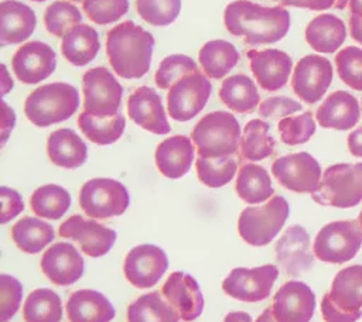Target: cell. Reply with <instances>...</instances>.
<instances>
[{
    "instance_id": "6da1fadb",
    "label": "cell",
    "mask_w": 362,
    "mask_h": 322,
    "mask_svg": "<svg viewBox=\"0 0 362 322\" xmlns=\"http://www.w3.org/2000/svg\"><path fill=\"white\" fill-rule=\"evenodd\" d=\"M226 30L249 45L274 44L290 28V13L283 6L264 7L249 0H236L223 11Z\"/></svg>"
},
{
    "instance_id": "7a4b0ae2",
    "label": "cell",
    "mask_w": 362,
    "mask_h": 322,
    "mask_svg": "<svg viewBox=\"0 0 362 322\" xmlns=\"http://www.w3.org/2000/svg\"><path fill=\"white\" fill-rule=\"evenodd\" d=\"M154 37L133 21H123L107 31L106 54L116 75L143 78L151 65Z\"/></svg>"
},
{
    "instance_id": "3957f363",
    "label": "cell",
    "mask_w": 362,
    "mask_h": 322,
    "mask_svg": "<svg viewBox=\"0 0 362 322\" xmlns=\"http://www.w3.org/2000/svg\"><path fill=\"white\" fill-rule=\"evenodd\" d=\"M191 138L199 157H230L240 147V126L238 119L229 112H211L195 124Z\"/></svg>"
},
{
    "instance_id": "277c9868",
    "label": "cell",
    "mask_w": 362,
    "mask_h": 322,
    "mask_svg": "<svg viewBox=\"0 0 362 322\" xmlns=\"http://www.w3.org/2000/svg\"><path fill=\"white\" fill-rule=\"evenodd\" d=\"M79 106V93L75 86L54 82L34 89L24 102L25 117L37 127L69 119Z\"/></svg>"
},
{
    "instance_id": "5b68a950",
    "label": "cell",
    "mask_w": 362,
    "mask_h": 322,
    "mask_svg": "<svg viewBox=\"0 0 362 322\" xmlns=\"http://www.w3.org/2000/svg\"><path fill=\"white\" fill-rule=\"evenodd\" d=\"M325 322H356L362 316V266H348L337 273L331 290L321 301Z\"/></svg>"
},
{
    "instance_id": "8992f818",
    "label": "cell",
    "mask_w": 362,
    "mask_h": 322,
    "mask_svg": "<svg viewBox=\"0 0 362 322\" xmlns=\"http://www.w3.org/2000/svg\"><path fill=\"white\" fill-rule=\"evenodd\" d=\"M311 196L322 206L342 209L356 206L362 201V162H339L328 167Z\"/></svg>"
},
{
    "instance_id": "52a82bcc",
    "label": "cell",
    "mask_w": 362,
    "mask_h": 322,
    "mask_svg": "<svg viewBox=\"0 0 362 322\" xmlns=\"http://www.w3.org/2000/svg\"><path fill=\"white\" fill-rule=\"evenodd\" d=\"M288 213V202L280 195L272 196L262 206H247L238 219L239 236L250 246H266L279 234Z\"/></svg>"
},
{
    "instance_id": "ba28073f",
    "label": "cell",
    "mask_w": 362,
    "mask_h": 322,
    "mask_svg": "<svg viewBox=\"0 0 362 322\" xmlns=\"http://www.w3.org/2000/svg\"><path fill=\"white\" fill-rule=\"evenodd\" d=\"M362 247V229L356 220H335L320 229L313 243L314 256L331 264L352 260Z\"/></svg>"
},
{
    "instance_id": "9c48e42d",
    "label": "cell",
    "mask_w": 362,
    "mask_h": 322,
    "mask_svg": "<svg viewBox=\"0 0 362 322\" xmlns=\"http://www.w3.org/2000/svg\"><path fill=\"white\" fill-rule=\"evenodd\" d=\"M130 203L126 186L112 178H93L79 191L82 210L93 219H107L124 213Z\"/></svg>"
},
{
    "instance_id": "30bf717a",
    "label": "cell",
    "mask_w": 362,
    "mask_h": 322,
    "mask_svg": "<svg viewBox=\"0 0 362 322\" xmlns=\"http://www.w3.org/2000/svg\"><path fill=\"white\" fill-rule=\"evenodd\" d=\"M83 110L98 116L110 117L119 113L123 88L105 66H96L82 76Z\"/></svg>"
},
{
    "instance_id": "8fae6325",
    "label": "cell",
    "mask_w": 362,
    "mask_h": 322,
    "mask_svg": "<svg viewBox=\"0 0 362 322\" xmlns=\"http://www.w3.org/2000/svg\"><path fill=\"white\" fill-rule=\"evenodd\" d=\"M212 85L199 71L191 72L178 79L167 93V107L171 119L188 121L195 117L206 105Z\"/></svg>"
},
{
    "instance_id": "7c38bea8",
    "label": "cell",
    "mask_w": 362,
    "mask_h": 322,
    "mask_svg": "<svg viewBox=\"0 0 362 322\" xmlns=\"http://www.w3.org/2000/svg\"><path fill=\"white\" fill-rule=\"evenodd\" d=\"M272 174L280 185L297 193H314L322 178L320 162L305 151L279 157L272 165Z\"/></svg>"
},
{
    "instance_id": "4fadbf2b",
    "label": "cell",
    "mask_w": 362,
    "mask_h": 322,
    "mask_svg": "<svg viewBox=\"0 0 362 322\" xmlns=\"http://www.w3.org/2000/svg\"><path fill=\"white\" fill-rule=\"evenodd\" d=\"M279 277L276 266L264 264L260 267L233 268L229 275L222 281V290L226 295L245 301L257 302L266 299L272 287Z\"/></svg>"
},
{
    "instance_id": "5bb4252c",
    "label": "cell",
    "mask_w": 362,
    "mask_h": 322,
    "mask_svg": "<svg viewBox=\"0 0 362 322\" xmlns=\"http://www.w3.org/2000/svg\"><path fill=\"white\" fill-rule=\"evenodd\" d=\"M168 268V258L158 246L144 243L133 247L124 257L123 273L136 288L154 287Z\"/></svg>"
},
{
    "instance_id": "9a60e30c",
    "label": "cell",
    "mask_w": 362,
    "mask_h": 322,
    "mask_svg": "<svg viewBox=\"0 0 362 322\" xmlns=\"http://www.w3.org/2000/svg\"><path fill=\"white\" fill-rule=\"evenodd\" d=\"M332 65L321 55H305L294 66L291 88L308 105L322 99L332 82Z\"/></svg>"
},
{
    "instance_id": "2e32d148",
    "label": "cell",
    "mask_w": 362,
    "mask_h": 322,
    "mask_svg": "<svg viewBox=\"0 0 362 322\" xmlns=\"http://www.w3.org/2000/svg\"><path fill=\"white\" fill-rule=\"evenodd\" d=\"M58 234L76 242L81 250L89 257H100L109 253L117 237L113 229L79 215L68 217L59 226Z\"/></svg>"
},
{
    "instance_id": "e0dca14e",
    "label": "cell",
    "mask_w": 362,
    "mask_h": 322,
    "mask_svg": "<svg viewBox=\"0 0 362 322\" xmlns=\"http://www.w3.org/2000/svg\"><path fill=\"white\" fill-rule=\"evenodd\" d=\"M57 66L55 51L42 41L23 44L11 58V68L18 80L34 85L48 78Z\"/></svg>"
},
{
    "instance_id": "ac0fdd59",
    "label": "cell",
    "mask_w": 362,
    "mask_h": 322,
    "mask_svg": "<svg viewBox=\"0 0 362 322\" xmlns=\"http://www.w3.org/2000/svg\"><path fill=\"white\" fill-rule=\"evenodd\" d=\"M315 309V294L301 281L284 282L273 297L272 311L277 322H308Z\"/></svg>"
},
{
    "instance_id": "d6986e66",
    "label": "cell",
    "mask_w": 362,
    "mask_h": 322,
    "mask_svg": "<svg viewBox=\"0 0 362 322\" xmlns=\"http://www.w3.org/2000/svg\"><path fill=\"white\" fill-rule=\"evenodd\" d=\"M40 267L51 282L65 287L76 282L82 277L85 263L74 244L58 242L45 250Z\"/></svg>"
},
{
    "instance_id": "ffe728a7",
    "label": "cell",
    "mask_w": 362,
    "mask_h": 322,
    "mask_svg": "<svg viewBox=\"0 0 362 322\" xmlns=\"http://www.w3.org/2000/svg\"><path fill=\"white\" fill-rule=\"evenodd\" d=\"M161 294L184 322L197 319L204 309V297L197 280L182 271L170 274L161 287Z\"/></svg>"
},
{
    "instance_id": "44dd1931",
    "label": "cell",
    "mask_w": 362,
    "mask_h": 322,
    "mask_svg": "<svg viewBox=\"0 0 362 322\" xmlns=\"http://www.w3.org/2000/svg\"><path fill=\"white\" fill-rule=\"evenodd\" d=\"M247 59L250 61V69L262 89L274 92L281 89L291 73L293 61L280 49H249Z\"/></svg>"
},
{
    "instance_id": "7402d4cb",
    "label": "cell",
    "mask_w": 362,
    "mask_h": 322,
    "mask_svg": "<svg viewBox=\"0 0 362 322\" xmlns=\"http://www.w3.org/2000/svg\"><path fill=\"white\" fill-rule=\"evenodd\" d=\"M127 114L141 129L154 134L171 130L160 95L148 86H140L127 99Z\"/></svg>"
},
{
    "instance_id": "603a6c76",
    "label": "cell",
    "mask_w": 362,
    "mask_h": 322,
    "mask_svg": "<svg viewBox=\"0 0 362 322\" xmlns=\"http://www.w3.org/2000/svg\"><path fill=\"white\" fill-rule=\"evenodd\" d=\"M313 254L310 236L300 225L287 227L276 244L277 263L290 275H298L311 270L314 266Z\"/></svg>"
},
{
    "instance_id": "cb8c5ba5",
    "label": "cell",
    "mask_w": 362,
    "mask_h": 322,
    "mask_svg": "<svg viewBox=\"0 0 362 322\" xmlns=\"http://www.w3.org/2000/svg\"><path fill=\"white\" fill-rule=\"evenodd\" d=\"M317 121L324 129L349 130L361 119V107L354 95L345 90H337L318 106L315 112Z\"/></svg>"
},
{
    "instance_id": "d4e9b609",
    "label": "cell",
    "mask_w": 362,
    "mask_h": 322,
    "mask_svg": "<svg viewBox=\"0 0 362 322\" xmlns=\"http://www.w3.org/2000/svg\"><path fill=\"white\" fill-rule=\"evenodd\" d=\"M194 155L195 147L188 137L171 136L157 145L154 160L158 171L164 177L177 179L191 169Z\"/></svg>"
},
{
    "instance_id": "484cf974",
    "label": "cell",
    "mask_w": 362,
    "mask_h": 322,
    "mask_svg": "<svg viewBox=\"0 0 362 322\" xmlns=\"http://www.w3.org/2000/svg\"><path fill=\"white\" fill-rule=\"evenodd\" d=\"M0 17V44L3 47L25 41L37 27L34 10L17 0L1 1Z\"/></svg>"
},
{
    "instance_id": "4316f807",
    "label": "cell",
    "mask_w": 362,
    "mask_h": 322,
    "mask_svg": "<svg viewBox=\"0 0 362 322\" xmlns=\"http://www.w3.org/2000/svg\"><path fill=\"white\" fill-rule=\"evenodd\" d=\"M69 322H110L116 311L110 301L95 290H78L66 301Z\"/></svg>"
},
{
    "instance_id": "83f0119b",
    "label": "cell",
    "mask_w": 362,
    "mask_h": 322,
    "mask_svg": "<svg viewBox=\"0 0 362 322\" xmlns=\"http://www.w3.org/2000/svg\"><path fill=\"white\" fill-rule=\"evenodd\" d=\"M47 153L57 167L74 169L86 161L88 147L72 129H58L48 137Z\"/></svg>"
},
{
    "instance_id": "f1b7e54d",
    "label": "cell",
    "mask_w": 362,
    "mask_h": 322,
    "mask_svg": "<svg viewBox=\"0 0 362 322\" xmlns=\"http://www.w3.org/2000/svg\"><path fill=\"white\" fill-rule=\"evenodd\" d=\"M346 38V28L341 18L334 14L314 17L305 28V41L321 54L335 52Z\"/></svg>"
},
{
    "instance_id": "f546056e",
    "label": "cell",
    "mask_w": 362,
    "mask_h": 322,
    "mask_svg": "<svg viewBox=\"0 0 362 322\" xmlns=\"http://www.w3.org/2000/svg\"><path fill=\"white\" fill-rule=\"evenodd\" d=\"M99 48L98 31L88 24L81 23L62 37L61 52L64 58L75 66L90 64L98 55Z\"/></svg>"
},
{
    "instance_id": "4dcf8cb0",
    "label": "cell",
    "mask_w": 362,
    "mask_h": 322,
    "mask_svg": "<svg viewBox=\"0 0 362 322\" xmlns=\"http://www.w3.org/2000/svg\"><path fill=\"white\" fill-rule=\"evenodd\" d=\"M235 189L238 196L246 203L266 202L274 193L269 172L252 162L243 164L239 168Z\"/></svg>"
},
{
    "instance_id": "1f68e13d",
    "label": "cell",
    "mask_w": 362,
    "mask_h": 322,
    "mask_svg": "<svg viewBox=\"0 0 362 322\" xmlns=\"http://www.w3.org/2000/svg\"><path fill=\"white\" fill-rule=\"evenodd\" d=\"M219 97L226 107L238 113H252L260 100L255 82L243 73L228 76L221 85Z\"/></svg>"
},
{
    "instance_id": "d6a6232c",
    "label": "cell",
    "mask_w": 362,
    "mask_h": 322,
    "mask_svg": "<svg viewBox=\"0 0 362 322\" xmlns=\"http://www.w3.org/2000/svg\"><path fill=\"white\" fill-rule=\"evenodd\" d=\"M198 59L206 76L221 79L225 78L238 64L239 52L229 41L212 40L202 45Z\"/></svg>"
},
{
    "instance_id": "836d02e7",
    "label": "cell",
    "mask_w": 362,
    "mask_h": 322,
    "mask_svg": "<svg viewBox=\"0 0 362 322\" xmlns=\"http://www.w3.org/2000/svg\"><path fill=\"white\" fill-rule=\"evenodd\" d=\"M180 319L161 291L140 295L127 306V322H178Z\"/></svg>"
},
{
    "instance_id": "e575fe53",
    "label": "cell",
    "mask_w": 362,
    "mask_h": 322,
    "mask_svg": "<svg viewBox=\"0 0 362 322\" xmlns=\"http://www.w3.org/2000/svg\"><path fill=\"white\" fill-rule=\"evenodd\" d=\"M11 239L21 251L35 254L54 240V227L38 217L25 216L11 227Z\"/></svg>"
},
{
    "instance_id": "d590c367",
    "label": "cell",
    "mask_w": 362,
    "mask_h": 322,
    "mask_svg": "<svg viewBox=\"0 0 362 322\" xmlns=\"http://www.w3.org/2000/svg\"><path fill=\"white\" fill-rule=\"evenodd\" d=\"M78 126L88 140L99 145H107L117 141L126 127V119L122 113L110 117H98L82 112L78 117Z\"/></svg>"
},
{
    "instance_id": "8d00e7d4",
    "label": "cell",
    "mask_w": 362,
    "mask_h": 322,
    "mask_svg": "<svg viewBox=\"0 0 362 322\" xmlns=\"http://www.w3.org/2000/svg\"><path fill=\"white\" fill-rule=\"evenodd\" d=\"M269 123L253 119L246 123L240 138V158L247 161H260L274 153L276 141L269 134Z\"/></svg>"
},
{
    "instance_id": "74e56055",
    "label": "cell",
    "mask_w": 362,
    "mask_h": 322,
    "mask_svg": "<svg viewBox=\"0 0 362 322\" xmlns=\"http://www.w3.org/2000/svg\"><path fill=\"white\" fill-rule=\"evenodd\" d=\"M25 322H61L62 302L57 292L48 288H37L28 294L23 305Z\"/></svg>"
},
{
    "instance_id": "f35d334b",
    "label": "cell",
    "mask_w": 362,
    "mask_h": 322,
    "mask_svg": "<svg viewBox=\"0 0 362 322\" xmlns=\"http://www.w3.org/2000/svg\"><path fill=\"white\" fill-rule=\"evenodd\" d=\"M30 206L37 216L55 220L62 217L69 209L71 195L57 184H47L33 192Z\"/></svg>"
},
{
    "instance_id": "ab89813d",
    "label": "cell",
    "mask_w": 362,
    "mask_h": 322,
    "mask_svg": "<svg viewBox=\"0 0 362 322\" xmlns=\"http://www.w3.org/2000/svg\"><path fill=\"white\" fill-rule=\"evenodd\" d=\"M239 158L235 155L223 158H197L195 168L198 179L209 188H221L230 182L238 171Z\"/></svg>"
},
{
    "instance_id": "60d3db41",
    "label": "cell",
    "mask_w": 362,
    "mask_h": 322,
    "mask_svg": "<svg viewBox=\"0 0 362 322\" xmlns=\"http://www.w3.org/2000/svg\"><path fill=\"white\" fill-rule=\"evenodd\" d=\"M82 14L76 6L65 0L49 4L44 13V24L49 34L64 37L71 28L81 24Z\"/></svg>"
},
{
    "instance_id": "b9f144b4",
    "label": "cell",
    "mask_w": 362,
    "mask_h": 322,
    "mask_svg": "<svg viewBox=\"0 0 362 322\" xmlns=\"http://www.w3.org/2000/svg\"><path fill=\"white\" fill-rule=\"evenodd\" d=\"M139 16L151 25L164 27L175 21L181 11V0H136Z\"/></svg>"
},
{
    "instance_id": "7bdbcfd3",
    "label": "cell",
    "mask_w": 362,
    "mask_h": 322,
    "mask_svg": "<svg viewBox=\"0 0 362 322\" xmlns=\"http://www.w3.org/2000/svg\"><path fill=\"white\" fill-rule=\"evenodd\" d=\"M195 71L199 69L192 58L181 54L168 55L160 62L154 75V82L160 89H170L178 79Z\"/></svg>"
},
{
    "instance_id": "ee69618b",
    "label": "cell",
    "mask_w": 362,
    "mask_h": 322,
    "mask_svg": "<svg viewBox=\"0 0 362 322\" xmlns=\"http://www.w3.org/2000/svg\"><path fill=\"white\" fill-rule=\"evenodd\" d=\"M280 138L287 145H298L307 143L315 133V121L310 112L298 116L283 117L277 124Z\"/></svg>"
},
{
    "instance_id": "f6af8a7d",
    "label": "cell",
    "mask_w": 362,
    "mask_h": 322,
    "mask_svg": "<svg viewBox=\"0 0 362 322\" xmlns=\"http://www.w3.org/2000/svg\"><path fill=\"white\" fill-rule=\"evenodd\" d=\"M337 72L341 80L355 90H362V49L345 47L335 55Z\"/></svg>"
},
{
    "instance_id": "bcb514c9",
    "label": "cell",
    "mask_w": 362,
    "mask_h": 322,
    "mask_svg": "<svg viewBox=\"0 0 362 322\" xmlns=\"http://www.w3.org/2000/svg\"><path fill=\"white\" fill-rule=\"evenodd\" d=\"M82 8L90 21L106 25L117 21L129 11V0H85Z\"/></svg>"
},
{
    "instance_id": "7dc6e473",
    "label": "cell",
    "mask_w": 362,
    "mask_h": 322,
    "mask_svg": "<svg viewBox=\"0 0 362 322\" xmlns=\"http://www.w3.org/2000/svg\"><path fill=\"white\" fill-rule=\"evenodd\" d=\"M23 298L21 282L8 274L0 275V322H8L18 311Z\"/></svg>"
},
{
    "instance_id": "c3c4849f",
    "label": "cell",
    "mask_w": 362,
    "mask_h": 322,
    "mask_svg": "<svg viewBox=\"0 0 362 322\" xmlns=\"http://www.w3.org/2000/svg\"><path fill=\"white\" fill-rule=\"evenodd\" d=\"M303 110L301 103L287 97V96H274L267 97L259 106V114L263 119H283L288 114Z\"/></svg>"
},
{
    "instance_id": "681fc988",
    "label": "cell",
    "mask_w": 362,
    "mask_h": 322,
    "mask_svg": "<svg viewBox=\"0 0 362 322\" xmlns=\"http://www.w3.org/2000/svg\"><path fill=\"white\" fill-rule=\"evenodd\" d=\"M0 198H1V223H7L13 217H16L23 209L24 202L21 195L8 186H0Z\"/></svg>"
},
{
    "instance_id": "f907efd6",
    "label": "cell",
    "mask_w": 362,
    "mask_h": 322,
    "mask_svg": "<svg viewBox=\"0 0 362 322\" xmlns=\"http://www.w3.org/2000/svg\"><path fill=\"white\" fill-rule=\"evenodd\" d=\"M281 6H293L308 10H328L335 4V0H274Z\"/></svg>"
},
{
    "instance_id": "816d5d0a",
    "label": "cell",
    "mask_w": 362,
    "mask_h": 322,
    "mask_svg": "<svg viewBox=\"0 0 362 322\" xmlns=\"http://www.w3.org/2000/svg\"><path fill=\"white\" fill-rule=\"evenodd\" d=\"M1 106H3V124H1V133H3V144L6 143L10 131L14 127L16 123V114L14 110L11 107L7 106V103L4 100H1Z\"/></svg>"
},
{
    "instance_id": "f5cc1de1",
    "label": "cell",
    "mask_w": 362,
    "mask_h": 322,
    "mask_svg": "<svg viewBox=\"0 0 362 322\" xmlns=\"http://www.w3.org/2000/svg\"><path fill=\"white\" fill-rule=\"evenodd\" d=\"M348 150L355 157H362V126L348 136Z\"/></svg>"
},
{
    "instance_id": "db71d44e",
    "label": "cell",
    "mask_w": 362,
    "mask_h": 322,
    "mask_svg": "<svg viewBox=\"0 0 362 322\" xmlns=\"http://www.w3.org/2000/svg\"><path fill=\"white\" fill-rule=\"evenodd\" d=\"M349 32H351V37L362 44V17L361 16H356V14H351L349 17Z\"/></svg>"
},
{
    "instance_id": "11a10c76",
    "label": "cell",
    "mask_w": 362,
    "mask_h": 322,
    "mask_svg": "<svg viewBox=\"0 0 362 322\" xmlns=\"http://www.w3.org/2000/svg\"><path fill=\"white\" fill-rule=\"evenodd\" d=\"M223 322H253V321H252V316L246 312L232 311L225 316Z\"/></svg>"
},
{
    "instance_id": "9f6ffc18",
    "label": "cell",
    "mask_w": 362,
    "mask_h": 322,
    "mask_svg": "<svg viewBox=\"0 0 362 322\" xmlns=\"http://www.w3.org/2000/svg\"><path fill=\"white\" fill-rule=\"evenodd\" d=\"M255 322H277V319H276V318H274V315H273L272 306L266 308V309H264V311L257 316V319H256Z\"/></svg>"
},
{
    "instance_id": "6f0895ef",
    "label": "cell",
    "mask_w": 362,
    "mask_h": 322,
    "mask_svg": "<svg viewBox=\"0 0 362 322\" xmlns=\"http://www.w3.org/2000/svg\"><path fill=\"white\" fill-rule=\"evenodd\" d=\"M349 10H351V14H356L362 17V0H351Z\"/></svg>"
},
{
    "instance_id": "680465c9",
    "label": "cell",
    "mask_w": 362,
    "mask_h": 322,
    "mask_svg": "<svg viewBox=\"0 0 362 322\" xmlns=\"http://www.w3.org/2000/svg\"><path fill=\"white\" fill-rule=\"evenodd\" d=\"M351 0H335V4H334V7L335 8H345V6L349 3Z\"/></svg>"
},
{
    "instance_id": "91938a15",
    "label": "cell",
    "mask_w": 362,
    "mask_h": 322,
    "mask_svg": "<svg viewBox=\"0 0 362 322\" xmlns=\"http://www.w3.org/2000/svg\"><path fill=\"white\" fill-rule=\"evenodd\" d=\"M358 222H359L361 229H362V210H361V213H359V216H358Z\"/></svg>"
},
{
    "instance_id": "94428289",
    "label": "cell",
    "mask_w": 362,
    "mask_h": 322,
    "mask_svg": "<svg viewBox=\"0 0 362 322\" xmlns=\"http://www.w3.org/2000/svg\"><path fill=\"white\" fill-rule=\"evenodd\" d=\"M33 1H38L40 3V1H45V0H33Z\"/></svg>"
},
{
    "instance_id": "6125c7cd",
    "label": "cell",
    "mask_w": 362,
    "mask_h": 322,
    "mask_svg": "<svg viewBox=\"0 0 362 322\" xmlns=\"http://www.w3.org/2000/svg\"><path fill=\"white\" fill-rule=\"evenodd\" d=\"M71 1H85V0H71Z\"/></svg>"
},
{
    "instance_id": "be15d7a7",
    "label": "cell",
    "mask_w": 362,
    "mask_h": 322,
    "mask_svg": "<svg viewBox=\"0 0 362 322\" xmlns=\"http://www.w3.org/2000/svg\"><path fill=\"white\" fill-rule=\"evenodd\" d=\"M361 102H362V99H361Z\"/></svg>"
}]
</instances>
